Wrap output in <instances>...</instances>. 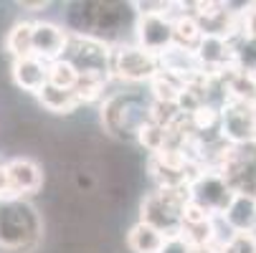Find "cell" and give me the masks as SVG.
<instances>
[{
  "mask_svg": "<svg viewBox=\"0 0 256 253\" xmlns=\"http://www.w3.org/2000/svg\"><path fill=\"white\" fill-rule=\"evenodd\" d=\"M190 203V188H158L142 200L140 221L158 228L168 241L182 236V210Z\"/></svg>",
  "mask_w": 256,
  "mask_h": 253,
  "instance_id": "2",
  "label": "cell"
},
{
  "mask_svg": "<svg viewBox=\"0 0 256 253\" xmlns=\"http://www.w3.org/2000/svg\"><path fill=\"white\" fill-rule=\"evenodd\" d=\"M68 38H71V33L56 23H48V20L33 23V56L46 63H54L64 58Z\"/></svg>",
  "mask_w": 256,
  "mask_h": 253,
  "instance_id": "9",
  "label": "cell"
},
{
  "mask_svg": "<svg viewBox=\"0 0 256 253\" xmlns=\"http://www.w3.org/2000/svg\"><path fill=\"white\" fill-rule=\"evenodd\" d=\"M160 74V56L140 46H117L112 48V76L122 81H152Z\"/></svg>",
  "mask_w": 256,
  "mask_h": 253,
  "instance_id": "5",
  "label": "cell"
},
{
  "mask_svg": "<svg viewBox=\"0 0 256 253\" xmlns=\"http://www.w3.org/2000/svg\"><path fill=\"white\" fill-rule=\"evenodd\" d=\"M132 8H137V15H170L172 3H168V0H137V3H132Z\"/></svg>",
  "mask_w": 256,
  "mask_h": 253,
  "instance_id": "24",
  "label": "cell"
},
{
  "mask_svg": "<svg viewBox=\"0 0 256 253\" xmlns=\"http://www.w3.org/2000/svg\"><path fill=\"white\" fill-rule=\"evenodd\" d=\"M234 190L224 180V175L218 170H206L200 177H196V183L190 185V200L200 205L208 215H224L226 208L234 200Z\"/></svg>",
  "mask_w": 256,
  "mask_h": 253,
  "instance_id": "6",
  "label": "cell"
},
{
  "mask_svg": "<svg viewBox=\"0 0 256 253\" xmlns=\"http://www.w3.org/2000/svg\"><path fill=\"white\" fill-rule=\"evenodd\" d=\"M38 101L44 104V109H48L54 114H71L82 104L71 89H58V86H51V84H46L41 89Z\"/></svg>",
  "mask_w": 256,
  "mask_h": 253,
  "instance_id": "16",
  "label": "cell"
},
{
  "mask_svg": "<svg viewBox=\"0 0 256 253\" xmlns=\"http://www.w3.org/2000/svg\"><path fill=\"white\" fill-rule=\"evenodd\" d=\"M127 246H130L132 253H162L165 246H168V238L158 228H152V226L140 221V223H134L130 228Z\"/></svg>",
  "mask_w": 256,
  "mask_h": 253,
  "instance_id": "14",
  "label": "cell"
},
{
  "mask_svg": "<svg viewBox=\"0 0 256 253\" xmlns=\"http://www.w3.org/2000/svg\"><path fill=\"white\" fill-rule=\"evenodd\" d=\"M137 46L162 56L172 48V18L170 15H137Z\"/></svg>",
  "mask_w": 256,
  "mask_h": 253,
  "instance_id": "8",
  "label": "cell"
},
{
  "mask_svg": "<svg viewBox=\"0 0 256 253\" xmlns=\"http://www.w3.org/2000/svg\"><path fill=\"white\" fill-rule=\"evenodd\" d=\"M6 48H8V53H10L16 61L33 56V23H16V25L8 30Z\"/></svg>",
  "mask_w": 256,
  "mask_h": 253,
  "instance_id": "18",
  "label": "cell"
},
{
  "mask_svg": "<svg viewBox=\"0 0 256 253\" xmlns=\"http://www.w3.org/2000/svg\"><path fill=\"white\" fill-rule=\"evenodd\" d=\"M182 241L190 248H200V246H213L216 243V221H203V223H193V226H182Z\"/></svg>",
  "mask_w": 256,
  "mask_h": 253,
  "instance_id": "23",
  "label": "cell"
},
{
  "mask_svg": "<svg viewBox=\"0 0 256 253\" xmlns=\"http://www.w3.org/2000/svg\"><path fill=\"white\" fill-rule=\"evenodd\" d=\"M221 81H224V86H226L228 99L256 106V76H254V74H246V71L231 68L228 74L221 76Z\"/></svg>",
  "mask_w": 256,
  "mask_h": 253,
  "instance_id": "15",
  "label": "cell"
},
{
  "mask_svg": "<svg viewBox=\"0 0 256 253\" xmlns=\"http://www.w3.org/2000/svg\"><path fill=\"white\" fill-rule=\"evenodd\" d=\"M6 170H8V180H10L13 195H16L18 200H23V195L38 193L41 185H44L41 165L33 162L30 157H16V160L6 162Z\"/></svg>",
  "mask_w": 256,
  "mask_h": 253,
  "instance_id": "10",
  "label": "cell"
},
{
  "mask_svg": "<svg viewBox=\"0 0 256 253\" xmlns=\"http://www.w3.org/2000/svg\"><path fill=\"white\" fill-rule=\"evenodd\" d=\"M234 61H236L238 71H246V74L256 76V38L238 35L234 41Z\"/></svg>",
  "mask_w": 256,
  "mask_h": 253,
  "instance_id": "22",
  "label": "cell"
},
{
  "mask_svg": "<svg viewBox=\"0 0 256 253\" xmlns=\"http://www.w3.org/2000/svg\"><path fill=\"white\" fill-rule=\"evenodd\" d=\"M3 165H6V162H3V157H0V167H3Z\"/></svg>",
  "mask_w": 256,
  "mask_h": 253,
  "instance_id": "28",
  "label": "cell"
},
{
  "mask_svg": "<svg viewBox=\"0 0 256 253\" xmlns=\"http://www.w3.org/2000/svg\"><path fill=\"white\" fill-rule=\"evenodd\" d=\"M44 223L33 205L10 200L0 205V248L8 253H28L41 241Z\"/></svg>",
  "mask_w": 256,
  "mask_h": 253,
  "instance_id": "1",
  "label": "cell"
},
{
  "mask_svg": "<svg viewBox=\"0 0 256 253\" xmlns=\"http://www.w3.org/2000/svg\"><path fill=\"white\" fill-rule=\"evenodd\" d=\"M241 33L248 38H256V3H248L241 10Z\"/></svg>",
  "mask_w": 256,
  "mask_h": 253,
  "instance_id": "25",
  "label": "cell"
},
{
  "mask_svg": "<svg viewBox=\"0 0 256 253\" xmlns=\"http://www.w3.org/2000/svg\"><path fill=\"white\" fill-rule=\"evenodd\" d=\"M102 122L114 137H137L140 127L150 122V104H140L130 94H114L102 106Z\"/></svg>",
  "mask_w": 256,
  "mask_h": 253,
  "instance_id": "3",
  "label": "cell"
},
{
  "mask_svg": "<svg viewBox=\"0 0 256 253\" xmlns=\"http://www.w3.org/2000/svg\"><path fill=\"white\" fill-rule=\"evenodd\" d=\"M76 81H79V71H76V66L71 63V61L58 58V61L48 63V84H51V86L71 89V91H74Z\"/></svg>",
  "mask_w": 256,
  "mask_h": 253,
  "instance_id": "21",
  "label": "cell"
},
{
  "mask_svg": "<svg viewBox=\"0 0 256 253\" xmlns=\"http://www.w3.org/2000/svg\"><path fill=\"white\" fill-rule=\"evenodd\" d=\"M13 81H16L18 89L30 91V94L38 96L41 89L48 84V63L41 61V58H36V56L13 61Z\"/></svg>",
  "mask_w": 256,
  "mask_h": 253,
  "instance_id": "11",
  "label": "cell"
},
{
  "mask_svg": "<svg viewBox=\"0 0 256 253\" xmlns=\"http://www.w3.org/2000/svg\"><path fill=\"white\" fill-rule=\"evenodd\" d=\"M23 8H30V10H41V8H46V3H20Z\"/></svg>",
  "mask_w": 256,
  "mask_h": 253,
  "instance_id": "27",
  "label": "cell"
},
{
  "mask_svg": "<svg viewBox=\"0 0 256 253\" xmlns=\"http://www.w3.org/2000/svg\"><path fill=\"white\" fill-rule=\"evenodd\" d=\"M144 150H148L150 155H160L165 147H168V129L155 124V122H144L134 137Z\"/></svg>",
  "mask_w": 256,
  "mask_h": 253,
  "instance_id": "19",
  "label": "cell"
},
{
  "mask_svg": "<svg viewBox=\"0 0 256 253\" xmlns=\"http://www.w3.org/2000/svg\"><path fill=\"white\" fill-rule=\"evenodd\" d=\"M221 218L234 233H254L256 231V198L236 193Z\"/></svg>",
  "mask_w": 256,
  "mask_h": 253,
  "instance_id": "12",
  "label": "cell"
},
{
  "mask_svg": "<svg viewBox=\"0 0 256 253\" xmlns=\"http://www.w3.org/2000/svg\"><path fill=\"white\" fill-rule=\"evenodd\" d=\"M200 41H203V30L193 13H180L178 18H172V46L175 48L186 51V53H196Z\"/></svg>",
  "mask_w": 256,
  "mask_h": 253,
  "instance_id": "13",
  "label": "cell"
},
{
  "mask_svg": "<svg viewBox=\"0 0 256 253\" xmlns=\"http://www.w3.org/2000/svg\"><path fill=\"white\" fill-rule=\"evenodd\" d=\"M218 172L224 175L234 193L256 198V142L228 144L218 162Z\"/></svg>",
  "mask_w": 256,
  "mask_h": 253,
  "instance_id": "4",
  "label": "cell"
},
{
  "mask_svg": "<svg viewBox=\"0 0 256 253\" xmlns=\"http://www.w3.org/2000/svg\"><path fill=\"white\" fill-rule=\"evenodd\" d=\"M109 79H112V76H106V74H79V81H76V86H74L76 99H79L82 104L99 99V96L104 94V86H106Z\"/></svg>",
  "mask_w": 256,
  "mask_h": 253,
  "instance_id": "20",
  "label": "cell"
},
{
  "mask_svg": "<svg viewBox=\"0 0 256 253\" xmlns=\"http://www.w3.org/2000/svg\"><path fill=\"white\" fill-rule=\"evenodd\" d=\"M221 137L228 144L256 142V106L228 99L221 106Z\"/></svg>",
  "mask_w": 256,
  "mask_h": 253,
  "instance_id": "7",
  "label": "cell"
},
{
  "mask_svg": "<svg viewBox=\"0 0 256 253\" xmlns=\"http://www.w3.org/2000/svg\"><path fill=\"white\" fill-rule=\"evenodd\" d=\"M162 253H190V246L182 241V238H175V241H168V246H165Z\"/></svg>",
  "mask_w": 256,
  "mask_h": 253,
  "instance_id": "26",
  "label": "cell"
},
{
  "mask_svg": "<svg viewBox=\"0 0 256 253\" xmlns=\"http://www.w3.org/2000/svg\"><path fill=\"white\" fill-rule=\"evenodd\" d=\"M150 89H152V101H162V104H178L182 89H186V79H180L170 71H162L150 81Z\"/></svg>",
  "mask_w": 256,
  "mask_h": 253,
  "instance_id": "17",
  "label": "cell"
}]
</instances>
